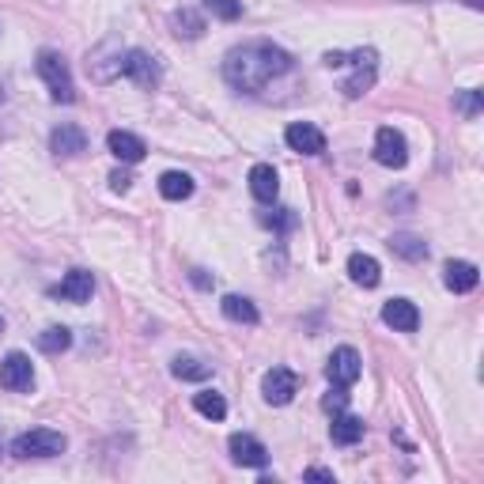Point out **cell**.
Segmentation results:
<instances>
[{"label":"cell","instance_id":"6da1fadb","mask_svg":"<svg viewBox=\"0 0 484 484\" xmlns=\"http://www.w3.org/2000/svg\"><path fill=\"white\" fill-rule=\"evenodd\" d=\"M284 73H292V57L273 42H246L224 57V80L246 95L261 92V87L280 80Z\"/></svg>","mask_w":484,"mask_h":484},{"label":"cell","instance_id":"7a4b0ae2","mask_svg":"<svg viewBox=\"0 0 484 484\" xmlns=\"http://www.w3.org/2000/svg\"><path fill=\"white\" fill-rule=\"evenodd\" d=\"M34 68H39V76L46 80L53 102H76V84H73V73H68V65L57 49H42L39 57H34Z\"/></svg>","mask_w":484,"mask_h":484},{"label":"cell","instance_id":"3957f363","mask_svg":"<svg viewBox=\"0 0 484 484\" xmlns=\"http://www.w3.org/2000/svg\"><path fill=\"white\" fill-rule=\"evenodd\" d=\"M65 446H68V439L61 432H49V427H31V432L15 436L12 454L23 458V462L27 458H57V454H65Z\"/></svg>","mask_w":484,"mask_h":484},{"label":"cell","instance_id":"277c9868","mask_svg":"<svg viewBox=\"0 0 484 484\" xmlns=\"http://www.w3.org/2000/svg\"><path fill=\"white\" fill-rule=\"evenodd\" d=\"M345 65H352V76L345 80V99H360L371 92L374 84V73H379V53L374 49H356V53H345Z\"/></svg>","mask_w":484,"mask_h":484},{"label":"cell","instance_id":"5b68a950","mask_svg":"<svg viewBox=\"0 0 484 484\" xmlns=\"http://www.w3.org/2000/svg\"><path fill=\"white\" fill-rule=\"evenodd\" d=\"M121 73L129 76L136 87H145V92L159 87V65H155L152 53H145V49H129V53H125V57H121Z\"/></svg>","mask_w":484,"mask_h":484},{"label":"cell","instance_id":"8992f818","mask_svg":"<svg viewBox=\"0 0 484 484\" xmlns=\"http://www.w3.org/2000/svg\"><path fill=\"white\" fill-rule=\"evenodd\" d=\"M374 159H379L383 167H393V171H401L409 163V145H405V136L398 129H379L374 133Z\"/></svg>","mask_w":484,"mask_h":484},{"label":"cell","instance_id":"52a82bcc","mask_svg":"<svg viewBox=\"0 0 484 484\" xmlns=\"http://www.w3.org/2000/svg\"><path fill=\"white\" fill-rule=\"evenodd\" d=\"M295 390H299V374H295V371H288V367L265 371L261 393H265V401H268V405H288V401L295 398Z\"/></svg>","mask_w":484,"mask_h":484},{"label":"cell","instance_id":"ba28073f","mask_svg":"<svg viewBox=\"0 0 484 484\" xmlns=\"http://www.w3.org/2000/svg\"><path fill=\"white\" fill-rule=\"evenodd\" d=\"M326 374H330V383L333 386H352L356 379L364 374V364H360V352L356 348H337L333 356H330V364H326Z\"/></svg>","mask_w":484,"mask_h":484},{"label":"cell","instance_id":"9c48e42d","mask_svg":"<svg viewBox=\"0 0 484 484\" xmlns=\"http://www.w3.org/2000/svg\"><path fill=\"white\" fill-rule=\"evenodd\" d=\"M0 386L12 390V393L34 386V367H31V360L23 352H8L4 356V364H0Z\"/></svg>","mask_w":484,"mask_h":484},{"label":"cell","instance_id":"30bf717a","mask_svg":"<svg viewBox=\"0 0 484 484\" xmlns=\"http://www.w3.org/2000/svg\"><path fill=\"white\" fill-rule=\"evenodd\" d=\"M227 451H231V462H235V465H250V470H261V465L268 462L265 443L254 439V436H246V432L231 436V439H227Z\"/></svg>","mask_w":484,"mask_h":484},{"label":"cell","instance_id":"8fae6325","mask_svg":"<svg viewBox=\"0 0 484 484\" xmlns=\"http://www.w3.org/2000/svg\"><path fill=\"white\" fill-rule=\"evenodd\" d=\"M284 140H288L292 152H303V155H321L326 152V136H321V129H314L311 121H295L284 129Z\"/></svg>","mask_w":484,"mask_h":484},{"label":"cell","instance_id":"7c38bea8","mask_svg":"<svg viewBox=\"0 0 484 484\" xmlns=\"http://www.w3.org/2000/svg\"><path fill=\"white\" fill-rule=\"evenodd\" d=\"M49 152L65 155V159L84 155L87 152V133L80 129V125H57V129L49 133Z\"/></svg>","mask_w":484,"mask_h":484},{"label":"cell","instance_id":"4fadbf2b","mask_svg":"<svg viewBox=\"0 0 484 484\" xmlns=\"http://www.w3.org/2000/svg\"><path fill=\"white\" fill-rule=\"evenodd\" d=\"M106 148H110V155L121 159V163H140V159L148 155L145 140H140L136 133H125V129H114L110 136H106Z\"/></svg>","mask_w":484,"mask_h":484},{"label":"cell","instance_id":"5bb4252c","mask_svg":"<svg viewBox=\"0 0 484 484\" xmlns=\"http://www.w3.org/2000/svg\"><path fill=\"white\" fill-rule=\"evenodd\" d=\"M383 321L390 330H401V333H412L420 326V311H417V303H409V299H386V307H383Z\"/></svg>","mask_w":484,"mask_h":484},{"label":"cell","instance_id":"9a60e30c","mask_svg":"<svg viewBox=\"0 0 484 484\" xmlns=\"http://www.w3.org/2000/svg\"><path fill=\"white\" fill-rule=\"evenodd\" d=\"M443 284H446L451 292L465 295V292H473L477 284H480V268H477L473 261H446V268H443Z\"/></svg>","mask_w":484,"mask_h":484},{"label":"cell","instance_id":"2e32d148","mask_svg":"<svg viewBox=\"0 0 484 484\" xmlns=\"http://www.w3.org/2000/svg\"><path fill=\"white\" fill-rule=\"evenodd\" d=\"M92 292H95V277L87 273V268H73L57 288H53V295H61V299H68V303H87L92 299Z\"/></svg>","mask_w":484,"mask_h":484},{"label":"cell","instance_id":"e0dca14e","mask_svg":"<svg viewBox=\"0 0 484 484\" xmlns=\"http://www.w3.org/2000/svg\"><path fill=\"white\" fill-rule=\"evenodd\" d=\"M250 193H254L261 205H273L280 197V178L268 163H258L254 171H250Z\"/></svg>","mask_w":484,"mask_h":484},{"label":"cell","instance_id":"ac0fdd59","mask_svg":"<svg viewBox=\"0 0 484 484\" xmlns=\"http://www.w3.org/2000/svg\"><path fill=\"white\" fill-rule=\"evenodd\" d=\"M348 277H352V284H360V288H379L383 265L374 261L371 254H352L348 258Z\"/></svg>","mask_w":484,"mask_h":484},{"label":"cell","instance_id":"d6986e66","mask_svg":"<svg viewBox=\"0 0 484 484\" xmlns=\"http://www.w3.org/2000/svg\"><path fill=\"white\" fill-rule=\"evenodd\" d=\"M364 420L360 417H352V412H337L333 424H330V436L337 446H352V443H360L364 439Z\"/></svg>","mask_w":484,"mask_h":484},{"label":"cell","instance_id":"ffe728a7","mask_svg":"<svg viewBox=\"0 0 484 484\" xmlns=\"http://www.w3.org/2000/svg\"><path fill=\"white\" fill-rule=\"evenodd\" d=\"M171 374L182 383H205V379H212V364L197 360V356H178V360L171 364Z\"/></svg>","mask_w":484,"mask_h":484},{"label":"cell","instance_id":"44dd1931","mask_svg":"<svg viewBox=\"0 0 484 484\" xmlns=\"http://www.w3.org/2000/svg\"><path fill=\"white\" fill-rule=\"evenodd\" d=\"M220 311H224V318H231V321H242V326H258V307H254V303H250L246 295H224Z\"/></svg>","mask_w":484,"mask_h":484},{"label":"cell","instance_id":"7402d4cb","mask_svg":"<svg viewBox=\"0 0 484 484\" xmlns=\"http://www.w3.org/2000/svg\"><path fill=\"white\" fill-rule=\"evenodd\" d=\"M159 193H163L167 201H186V197L193 193V178L186 171H167L163 178H159Z\"/></svg>","mask_w":484,"mask_h":484},{"label":"cell","instance_id":"603a6c76","mask_svg":"<svg viewBox=\"0 0 484 484\" xmlns=\"http://www.w3.org/2000/svg\"><path fill=\"white\" fill-rule=\"evenodd\" d=\"M171 27H174L178 39H201L205 34V15H197L193 8H182V12L171 15Z\"/></svg>","mask_w":484,"mask_h":484},{"label":"cell","instance_id":"cb8c5ba5","mask_svg":"<svg viewBox=\"0 0 484 484\" xmlns=\"http://www.w3.org/2000/svg\"><path fill=\"white\" fill-rule=\"evenodd\" d=\"M193 409L201 412V417H208V420H224V417H227V401L220 398L216 390H201V393H193Z\"/></svg>","mask_w":484,"mask_h":484},{"label":"cell","instance_id":"d4e9b609","mask_svg":"<svg viewBox=\"0 0 484 484\" xmlns=\"http://www.w3.org/2000/svg\"><path fill=\"white\" fill-rule=\"evenodd\" d=\"M390 250L398 258H405V261H424L427 258V246L417 239V235H393L390 239Z\"/></svg>","mask_w":484,"mask_h":484},{"label":"cell","instance_id":"484cf974","mask_svg":"<svg viewBox=\"0 0 484 484\" xmlns=\"http://www.w3.org/2000/svg\"><path fill=\"white\" fill-rule=\"evenodd\" d=\"M68 345H73V333H68L65 326H49V330H42V333H39V348H42V352H49V356L65 352Z\"/></svg>","mask_w":484,"mask_h":484},{"label":"cell","instance_id":"4316f807","mask_svg":"<svg viewBox=\"0 0 484 484\" xmlns=\"http://www.w3.org/2000/svg\"><path fill=\"white\" fill-rule=\"evenodd\" d=\"M205 12L212 20H224V23H235L242 15V4L239 0H205Z\"/></svg>","mask_w":484,"mask_h":484},{"label":"cell","instance_id":"83f0119b","mask_svg":"<svg viewBox=\"0 0 484 484\" xmlns=\"http://www.w3.org/2000/svg\"><path fill=\"white\" fill-rule=\"evenodd\" d=\"M321 409L333 412V417H337V412H345L348 409V386H333L326 398H321Z\"/></svg>","mask_w":484,"mask_h":484},{"label":"cell","instance_id":"f1b7e54d","mask_svg":"<svg viewBox=\"0 0 484 484\" xmlns=\"http://www.w3.org/2000/svg\"><path fill=\"white\" fill-rule=\"evenodd\" d=\"M454 110L465 114V118H477V114H480V92H462V95L454 99Z\"/></svg>","mask_w":484,"mask_h":484},{"label":"cell","instance_id":"f546056e","mask_svg":"<svg viewBox=\"0 0 484 484\" xmlns=\"http://www.w3.org/2000/svg\"><path fill=\"white\" fill-rule=\"evenodd\" d=\"M129 186H133V174L129 171H114L110 174V189L114 193H129Z\"/></svg>","mask_w":484,"mask_h":484},{"label":"cell","instance_id":"4dcf8cb0","mask_svg":"<svg viewBox=\"0 0 484 484\" xmlns=\"http://www.w3.org/2000/svg\"><path fill=\"white\" fill-rule=\"evenodd\" d=\"M261 220H265L268 227H280V231L295 224V216H292V208H280V216H261Z\"/></svg>","mask_w":484,"mask_h":484},{"label":"cell","instance_id":"1f68e13d","mask_svg":"<svg viewBox=\"0 0 484 484\" xmlns=\"http://www.w3.org/2000/svg\"><path fill=\"white\" fill-rule=\"evenodd\" d=\"M307 480H333V473H330V470H321V465H311V470H307Z\"/></svg>","mask_w":484,"mask_h":484},{"label":"cell","instance_id":"d6a6232c","mask_svg":"<svg viewBox=\"0 0 484 484\" xmlns=\"http://www.w3.org/2000/svg\"><path fill=\"white\" fill-rule=\"evenodd\" d=\"M321 61H326V68H340V65H345V53H326V57H321Z\"/></svg>","mask_w":484,"mask_h":484},{"label":"cell","instance_id":"836d02e7","mask_svg":"<svg viewBox=\"0 0 484 484\" xmlns=\"http://www.w3.org/2000/svg\"><path fill=\"white\" fill-rule=\"evenodd\" d=\"M193 284H197V288H208V277H205V268H193Z\"/></svg>","mask_w":484,"mask_h":484},{"label":"cell","instance_id":"e575fe53","mask_svg":"<svg viewBox=\"0 0 484 484\" xmlns=\"http://www.w3.org/2000/svg\"><path fill=\"white\" fill-rule=\"evenodd\" d=\"M470 4H473V8H480V4H484V0H470Z\"/></svg>","mask_w":484,"mask_h":484},{"label":"cell","instance_id":"d590c367","mask_svg":"<svg viewBox=\"0 0 484 484\" xmlns=\"http://www.w3.org/2000/svg\"><path fill=\"white\" fill-rule=\"evenodd\" d=\"M0 333H4V318H0Z\"/></svg>","mask_w":484,"mask_h":484},{"label":"cell","instance_id":"8d00e7d4","mask_svg":"<svg viewBox=\"0 0 484 484\" xmlns=\"http://www.w3.org/2000/svg\"><path fill=\"white\" fill-rule=\"evenodd\" d=\"M0 99H4V87H0Z\"/></svg>","mask_w":484,"mask_h":484}]
</instances>
